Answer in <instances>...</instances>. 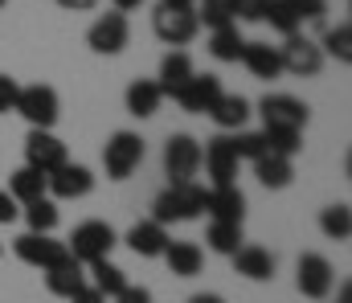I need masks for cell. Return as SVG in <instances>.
Returning a JSON list of instances; mask_svg holds the SVG:
<instances>
[{"instance_id":"obj_11","label":"cell","mask_w":352,"mask_h":303,"mask_svg":"<svg viewBox=\"0 0 352 303\" xmlns=\"http://www.w3.org/2000/svg\"><path fill=\"white\" fill-rule=\"evenodd\" d=\"M152 29H156V37L164 41V45H188L197 33H201V21H197V12L192 8H156L152 12Z\"/></svg>"},{"instance_id":"obj_44","label":"cell","mask_w":352,"mask_h":303,"mask_svg":"<svg viewBox=\"0 0 352 303\" xmlns=\"http://www.w3.org/2000/svg\"><path fill=\"white\" fill-rule=\"evenodd\" d=\"M111 4H115V12H123V16H127V12H131V8H140L144 0H111Z\"/></svg>"},{"instance_id":"obj_47","label":"cell","mask_w":352,"mask_h":303,"mask_svg":"<svg viewBox=\"0 0 352 303\" xmlns=\"http://www.w3.org/2000/svg\"><path fill=\"white\" fill-rule=\"evenodd\" d=\"M160 4H164V8H192L197 0H160Z\"/></svg>"},{"instance_id":"obj_32","label":"cell","mask_w":352,"mask_h":303,"mask_svg":"<svg viewBox=\"0 0 352 303\" xmlns=\"http://www.w3.org/2000/svg\"><path fill=\"white\" fill-rule=\"evenodd\" d=\"M263 139H266V152L287 156V160H295L303 152V131H291V127H263Z\"/></svg>"},{"instance_id":"obj_18","label":"cell","mask_w":352,"mask_h":303,"mask_svg":"<svg viewBox=\"0 0 352 303\" xmlns=\"http://www.w3.org/2000/svg\"><path fill=\"white\" fill-rule=\"evenodd\" d=\"M254 78H263V82H274L278 74H283V62H278V45H270V41H246L242 45V58H238Z\"/></svg>"},{"instance_id":"obj_49","label":"cell","mask_w":352,"mask_h":303,"mask_svg":"<svg viewBox=\"0 0 352 303\" xmlns=\"http://www.w3.org/2000/svg\"><path fill=\"white\" fill-rule=\"evenodd\" d=\"M0 254H4V246H0Z\"/></svg>"},{"instance_id":"obj_41","label":"cell","mask_w":352,"mask_h":303,"mask_svg":"<svg viewBox=\"0 0 352 303\" xmlns=\"http://www.w3.org/2000/svg\"><path fill=\"white\" fill-rule=\"evenodd\" d=\"M115 303H152V291H148V287H131V283H127V287L115 295Z\"/></svg>"},{"instance_id":"obj_29","label":"cell","mask_w":352,"mask_h":303,"mask_svg":"<svg viewBox=\"0 0 352 303\" xmlns=\"http://www.w3.org/2000/svg\"><path fill=\"white\" fill-rule=\"evenodd\" d=\"M316 45H320V54H324V58H336L340 66H349V62H352V25H349V21L332 25V29L324 33V41H316Z\"/></svg>"},{"instance_id":"obj_19","label":"cell","mask_w":352,"mask_h":303,"mask_svg":"<svg viewBox=\"0 0 352 303\" xmlns=\"http://www.w3.org/2000/svg\"><path fill=\"white\" fill-rule=\"evenodd\" d=\"M41 275H45L50 295H58V300H70V295H78L87 287V267L78 258H66V262H58V267H50Z\"/></svg>"},{"instance_id":"obj_24","label":"cell","mask_w":352,"mask_h":303,"mask_svg":"<svg viewBox=\"0 0 352 303\" xmlns=\"http://www.w3.org/2000/svg\"><path fill=\"white\" fill-rule=\"evenodd\" d=\"M160 87H156V78H135L131 87H127V111L135 115V119H152L156 111H160Z\"/></svg>"},{"instance_id":"obj_17","label":"cell","mask_w":352,"mask_h":303,"mask_svg":"<svg viewBox=\"0 0 352 303\" xmlns=\"http://www.w3.org/2000/svg\"><path fill=\"white\" fill-rule=\"evenodd\" d=\"M127 246H131V254H140V258H160L164 254V246L173 242L168 238V225H160V221H135L131 229H127V238H123Z\"/></svg>"},{"instance_id":"obj_28","label":"cell","mask_w":352,"mask_h":303,"mask_svg":"<svg viewBox=\"0 0 352 303\" xmlns=\"http://www.w3.org/2000/svg\"><path fill=\"white\" fill-rule=\"evenodd\" d=\"M242 45H246V37L238 33V25L209 29V54H213L217 62H238V58H242Z\"/></svg>"},{"instance_id":"obj_37","label":"cell","mask_w":352,"mask_h":303,"mask_svg":"<svg viewBox=\"0 0 352 303\" xmlns=\"http://www.w3.org/2000/svg\"><path fill=\"white\" fill-rule=\"evenodd\" d=\"M299 21H320L324 12H328V0H283Z\"/></svg>"},{"instance_id":"obj_48","label":"cell","mask_w":352,"mask_h":303,"mask_svg":"<svg viewBox=\"0 0 352 303\" xmlns=\"http://www.w3.org/2000/svg\"><path fill=\"white\" fill-rule=\"evenodd\" d=\"M4 4H8V0H0V8H4Z\"/></svg>"},{"instance_id":"obj_33","label":"cell","mask_w":352,"mask_h":303,"mask_svg":"<svg viewBox=\"0 0 352 303\" xmlns=\"http://www.w3.org/2000/svg\"><path fill=\"white\" fill-rule=\"evenodd\" d=\"M205 242H209L213 254H234L242 246V225H234V221H209Z\"/></svg>"},{"instance_id":"obj_9","label":"cell","mask_w":352,"mask_h":303,"mask_svg":"<svg viewBox=\"0 0 352 303\" xmlns=\"http://www.w3.org/2000/svg\"><path fill=\"white\" fill-rule=\"evenodd\" d=\"M127 41H131V25H127L123 12H107V16H98V21L87 29V45L98 54V58H115V54H123Z\"/></svg>"},{"instance_id":"obj_25","label":"cell","mask_w":352,"mask_h":303,"mask_svg":"<svg viewBox=\"0 0 352 303\" xmlns=\"http://www.w3.org/2000/svg\"><path fill=\"white\" fill-rule=\"evenodd\" d=\"M254 177H258V185H266V189H287L291 177H295V164H291L287 156L263 152V156L254 160Z\"/></svg>"},{"instance_id":"obj_5","label":"cell","mask_w":352,"mask_h":303,"mask_svg":"<svg viewBox=\"0 0 352 303\" xmlns=\"http://www.w3.org/2000/svg\"><path fill=\"white\" fill-rule=\"evenodd\" d=\"M278 62H283V74H295V78H316V74L324 70V54H320V45H316L311 37H303V33L283 37V45H278Z\"/></svg>"},{"instance_id":"obj_43","label":"cell","mask_w":352,"mask_h":303,"mask_svg":"<svg viewBox=\"0 0 352 303\" xmlns=\"http://www.w3.org/2000/svg\"><path fill=\"white\" fill-rule=\"evenodd\" d=\"M66 303H107V300H102V295H98L94 287H82L78 295H70V300H66Z\"/></svg>"},{"instance_id":"obj_6","label":"cell","mask_w":352,"mask_h":303,"mask_svg":"<svg viewBox=\"0 0 352 303\" xmlns=\"http://www.w3.org/2000/svg\"><path fill=\"white\" fill-rule=\"evenodd\" d=\"M295 287L303 300H328L336 287V271L324 254H299L295 262Z\"/></svg>"},{"instance_id":"obj_7","label":"cell","mask_w":352,"mask_h":303,"mask_svg":"<svg viewBox=\"0 0 352 303\" xmlns=\"http://www.w3.org/2000/svg\"><path fill=\"white\" fill-rule=\"evenodd\" d=\"M238 152L230 144V135H213L205 148H201V168L209 172L213 189H226V185H238Z\"/></svg>"},{"instance_id":"obj_35","label":"cell","mask_w":352,"mask_h":303,"mask_svg":"<svg viewBox=\"0 0 352 303\" xmlns=\"http://www.w3.org/2000/svg\"><path fill=\"white\" fill-rule=\"evenodd\" d=\"M263 21H270V29L274 33H283V37H291V33H299V16L283 4V0H266V8H263Z\"/></svg>"},{"instance_id":"obj_30","label":"cell","mask_w":352,"mask_h":303,"mask_svg":"<svg viewBox=\"0 0 352 303\" xmlns=\"http://www.w3.org/2000/svg\"><path fill=\"white\" fill-rule=\"evenodd\" d=\"M197 21L209 25V29H221V25H238V0H201L192 4Z\"/></svg>"},{"instance_id":"obj_14","label":"cell","mask_w":352,"mask_h":303,"mask_svg":"<svg viewBox=\"0 0 352 303\" xmlns=\"http://www.w3.org/2000/svg\"><path fill=\"white\" fill-rule=\"evenodd\" d=\"M258 111H263V127H291V131H303V123L311 115L307 102L295 95H266Z\"/></svg>"},{"instance_id":"obj_16","label":"cell","mask_w":352,"mask_h":303,"mask_svg":"<svg viewBox=\"0 0 352 303\" xmlns=\"http://www.w3.org/2000/svg\"><path fill=\"white\" fill-rule=\"evenodd\" d=\"M230 258H234V271H238L242 279H250V283H270V279H274V254H270L266 246L242 242Z\"/></svg>"},{"instance_id":"obj_26","label":"cell","mask_w":352,"mask_h":303,"mask_svg":"<svg viewBox=\"0 0 352 303\" xmlns=\"http://www.w3.org/2000/svg\"><path fill=\"white\" fill-rule=\"evenodd\" d=\"M8 193H12V201L16 205H29V201L50 197V193H45V177H41L37 168H29V164H21V168L8 177Z\"/></svg>"},{"instance_id":"obj_20","label":"cell","mask_w":352,"mask_h":303,"mask_svg":"<svg viewBox=\"0 0 352 303\" xmlns=\"http://www.w3.org/2000/svg\"><path fill=\"white\" fill-rule=\"evenodd\" d=\"M160 258L168 262V271H173L176 279H197L205 271V250L197 242H168Z\"/></svg>"},{"instance_id":"obj_4","label":"cell","mask_w":352,"mask_h":303,"mask_svg":"<svg viewBox=\"0 0 352 303\" xmlns=\"http://www.w3.org/2000/svg\"><path fill=\"white\" fill-rule=\"evenodd\" d=\"M144 152H148V144H144L135 131H115V135L107 139V148H102V168H107V177H111V181H127V177L144 164Z\"/></svg>"},{"instance_id":"obj_39","label":"cell","mask_w":352,"mask_h":303,"mask_svg":"<svg viewBox=\"0 0 352 303\" xmlns=\"http://www.w3.org/2000/svg\"><path fill=\"white\" fill-rule=\"evenodd\" d=\"M21 217V205L12 201V193L8 189H0V225H12Z\"/></svg>"},{"instance_id":"obj_22","label":"cell","mask_w":352,"mask_h":303,"mask_svg":"<svg viewBox=\"0 0 352 303\" xmlns=\"http://www.w3.org/2000/svg\"><path fill=\"white\" fill-rule=\"evenodd\" d=\"M197 70H192V58L184 54V49H173L164 62H160V78H156V87H160V95L164 99H176L180 95V87L192 78Z\"/></svg>"},{"instance_id":"obj_13","label":"cell","mask_w":352,"mask_h":303,"mask_svg":"<svg viewBox=\"0 0 352 303\" xmlns=\"http://www.w3.org/2000/svg\"><path fill=\"white\" fill-rule=\"evenodd\" d=\"M90 189H94V172H90L87 164H70L66 160L58 172L45 177V193L54 201H78V197H87Z\"/></svg>"},{"instance_id":"obj_38","label":"cell","mask_w":352,"mask_h":303,"mask_svg":"<svg viewBox=\"0 0 352 303\" xmlns=\"http://www.w3.org/2000/svg\"><path fill=\"white\" fill-rule=\"evenodd\" d=\"M16 91H21V82L8 78V74H0V115H8L16 106Z\"/></svg>"},{"instance_id":"obj_12","label":"cell","mask_w":352,"mask_h":303,"mask_svg":"<svg viewBox=\"0 0 352 303\" xmlns=\"http://www.w3.org/2000/svg\"><path fill=\"white\" fill-rule=\"evenodd\" d=\"M25 164L29 168H37L41 177H50V172H58L62 164H66V144L54 135V131H29L25 135Z\"/></svg>"},{"instance_id":"obj_36","label":"cell","mask_w":352,"mask_h":303,"mask_svg":"<svg viewBox=\"0 0 352 303\" xmlns=\"http://www.w3.org/2000/svg\"><path fill=\"white\" fill-rule=\"evenodd\" d=\"M230 144H234V152H238V160H258L266 152V139H263V131H238V135H230Z\"/></svg>"},{"instance_id":"obj_34","label":"cell","mask_w":352,"mask_h":303,"mask_svg":"<svg viewBox=\"0 0 352 303\" xmlns=\"http://www.w3.org/2000/svg\"><path fill=\"white\" fill-rule=\"evenodd\" d=\"M320 229H324V238H332V242H349L352 209L349 205H328V209L320 213Z\"/></svg>"},{"instance_id":"obj_10","label":"cell","mask_w":352,"mask_h":303,"mask_svg":"<svg viewBox=\"0 0 352 303\" xmlns=\"http://www.w3.org/2000/svg\"><path fill=\"white\" fill-rule=\"evenodd\" d=\"M12 254H16L25 267H37V271H50V267H58V262L70 258L66 242H54L50 234H21V238L12 242Z\"/></svg>"},{"instance_id":"obj_42","label":"cell","mask_w":352,"mask_h":303,"mask_svg":"<svg viewBox=\"0 0 352 303\" xmlns=\"http://www.w3.org/2000/svg\"><path fill=\"white\" fill-rule=\"evenodd\" d=\"M54 4H58V8H66V12H90L98 0H54Z\"/></svg>"},{"instance_id":"obj_31","label":"cell","mask_w":352,"mask_h":303,"mask_svg":"<svg viewBox=\"0 0 352 303\" xmlns=\"http://www.w3.org/2000/svg\"><path fill=\"white\" fill-rule=\"evenodd\" d=\"M25 221H29V234H54L58 221H62V213H58L54 197H41V201L25 205Z\"/></svg>"},{"instance_id":"obj_8","label":"cell","mask_w":352,"mask_h":303,"mask_svg":"<svg viewBox=\"0 0 352 303\" xmlns=\"http://www.w3.org/2000/svg\"><path fill=\"white\" fill-rule=\"evenodd\" d=\"M164 172H168L173 185H184V181H192L201 172V144L192 135H184V131L168 135V144H164Z\"/></svg>"},{"instance_id":"obj_40","label":"cell","mask_w":352,"mask_h":303,"mask_svg":"<svg viewBox=\"0 0 352 303\" xmlns=\"http://www.w3.org/2000/svg\"><path fill=\"white\" fill-rule=\"evenodd\" d=\"M266 0H238V21H263Z\"/></svg>"},{"instance_id":"obj_2","label":"cell","mask_w":352,"mask_h":303,"mask_svg":"<svg viewBox=\"0 0 352 303\" xmlns=\"http://www.w3.org/2000/svg\"><path fill=\"white\" fill-rule=\"evenodd\" d=\"M12 111H16L29 127L50 131V127L58 123V115H62V99H58L54 87L33 82V87H21V91H16V106H12Z\"/></svg>"},{"instance_id":"obj_3","label":"cell","mask_w":352,"mask_h":303,"mask_svg":"<svg viewBox=\"0 0 352 303\" xmlns=\"http://www.w3.org/2000/svg\"><path fill=\"white\" fill-rule=\"evenodd\" d=\"M115 242H119V234H115L107 221H82V225H74V234L66 238V250H70V258H78L82 267H90V262L107 258V254L115 250Z\"/></svg>"},{"instance_id":"obj_1","label":"cell","mask_w":352,"mask_h":303,"mask_svg":"<svg viewBox=\"0 0 352 303\" xmlns=\"http://www.w3.org/2000/svg\"><path fill=\"white\" fill-rule=\"evenodd\" d=\"M209 205V189L197 185V181H184V185H168L156 201H152V221L160 225H173V221H192L201 217Z\"/></svg>"},{"instance_id":"obj_45","label":"cell","mask_w":352,"mask_h":303,"mask_svg":"<svg viewBox=\"0 0 352 303\" xmlns=\"http://www.w3.org/2000/svg\"><path fill=\"white\" fill-rule=\"evenodd\" d=\"M188 303H226L221 295H213V291H201V295H192Z\"/></svg>"},{"instance_id":"obj_15","label":"cell","mask_w":352,"mask_h":303,"mask_svg":"<svg viewBox=\"0 0 352 303\" xmlns=\"http://www.w3.org/2000/svg\"><path fill=\"white\" fill-rule=\"evenodd\" d=\"M221 95H226V91H221V78H217V74H192V78L180 87L176 106L188 111V115H209V106L221 99Z\"/></svg>"},{"instance_id":"obj_23","label":"cell","mask_w":352,"mask_h":303,"mask_svg":"<svg viewBox=\"0 0 352 303\" xmlns=\"http://www.w3.org/2000/svg\"><path fill=\"white\" fill-rule=\"evenodd\" d=\"M209 119L221 127V131H242L246 119H250V102L242 95H221V99L209 106Z\"/></svg>"},{"instance_id":"obj_21","label":"cell","mask_w":352,"mask_h":303,"mask_svg":"<svg viewBox=\"0 0 352 303\" xmlns=\"http://www.w3.org/2000/svg\"><path fill=\"white\" fill-rule=\"evenodd\" d=\"M205 213H209L213 221H234V225H242V221H246V197H242V189H238V185L209 189Z\"/></svg>"},{"instance_id":"obj_46","label":"cell","mask_w":352,"mask_h":303,"mask_svg":"<svg viewBox=\"0 0 352 303\" xmlns=\"http://www.w3.org/2000/svg\"><path fill=\"white\" fill-rule=\"evenodd\" d=\"M336 303H352V283H340V291H336Z\"/></svg>"},{"instance_id":"obj_27","label":"cell","mask_w":352,"mask_h":303,"mask_svg":"<svg viewBox=\"0 0 352 303\" xmlns=\"http://www.w3.org/2000/svg\"><path fill=\"white\" fill-rule=\"evenodd\" d=\"M87 279H90V287L102 295V300H115L123 287H127V275L111 262V258H98V262H90L87 267Z\"/></svg>"}]
</instances>
